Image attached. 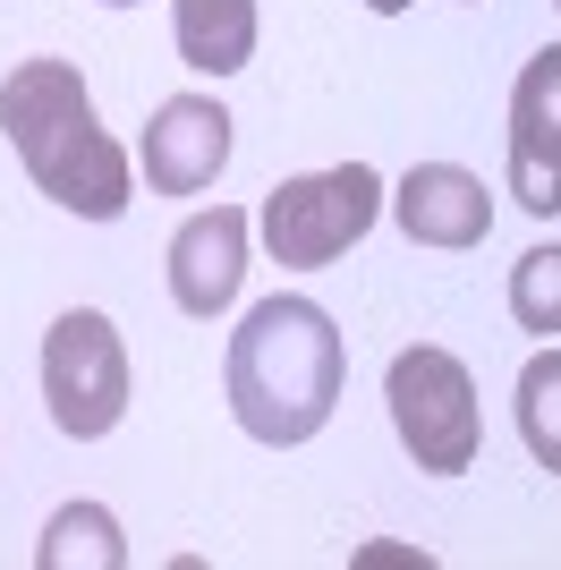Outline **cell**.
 Returning <instances> with one entry per match:
<instances>
[{"mask_svg": "<svg viewBox=\"0 0 561 570\" xmlns=\"http://www.w3.org/2000/svg\"><path fill=\"white\" fill-rule=\"evenodd\" d=\"M341 383H350V341L315 298H256L230 333V357H222V392H230V417L247 443L264 452H298L332 426L341 409Z\"/></svg>", "mask_w": 561, "mask_h": 570, "instance_id": "obj_1", "label": "cell"}, {"mask_svg": "<svg viewBox=\"0 0 561 570\" xmlns=\"http://www.w3.org/2000/svg\"><path fill=\"white\" fill-rule=\"evenodd\" d=\"M0 128H9V154L26 163V179L77 222H119L128 214V145L102 128L77 60H18L9 86H0Z\"/></svg>", "mask_w": 561, "mask_h": 570, "instance_id": "obj_2", "label": "cell"}, {"mask_svg": "<svg viewBox=\"0 0 561 570\" xmlns=\"http://www.w3.org/2000/svg\"><path fill=\"white\" fill-rule=\"evenodd\" d=\"M383 205H392V188H383L374 163L298 170V179H280V188L256 205V238L273 247V264H289V273H324V264H341L357 238L383 222Z\"/></svg>", "mask_w": 561, "mask_h": 570, "instance_id": "obj_3", "label": "cell"}, {"mask_svg": "<svg viewBox=\"0 0 561 570\" xmlns=\"http://www.w3.org/2000/svg\"><path fill=\"white\" fill-rule=\"evenodd\" d=\"M383 401H392V426L409 443L425 476H460L476 469V443H485V417H476V375H468L451 350L417 341V350L392 357L383 375Z\"/></svg>", "mask_w": 561, "mask_h": 570, "instance_id": "obj_4", "label": "cell"}, {"mask_svg": "<svg viewBox=\"0 0 561 570\" xmlns=\"http://www.w3.org/2000/svg\"><path fill=\"white\" fill-rule=\"evenodd\" d=\"M43 409L69 443H102L128 417V341L102 307H69L43 333Z\"/></svg>", "mask_w": 561, "mask_h": 570, "instance_id": "obj_5", "label": "cell"}, {"mask_svg": "<svg viewBox=\"0 0 561 570\" xmlns=\"http://www.w3.org/2000/svg\"><path fill=\"white\" fill-rule=\"evenodd\" d=\"M230 128L238 119L213 95H170L163 111L145 119V137H137L145 188L154 196H205L213 179H222V163H230Z\"/></svg>", "mask_w": 561, "mask_h": 570, "instance_id": "obj_6", "label": "cell"}, {"mask_svg": "<svg viewBox=\"0 0 561 570\" xmlns=\"http://www.w3.org/2000/svg\"><path fill=\"white\" fill-rule=\"evenodd\" d=\"M511 196L537 222L561 214V43H544L511 86Z\"/></svg>", "mask_w": 561, "mask_h": 570, "instance_id": "obj_7", "label": "cell"}, {"mask_svg": "<svg viewBox=\"0 0 561 570\" xmlns=\"http://www.w3.org/2000/svg\"><path fill=\"white\" fill-rule=\"evenodd\" d=\"M247 238H256V214H238V205H205V214L179 222V238H170V298H179V315H196V324L230 315L238 282H247Z\"/></svg>", "mask_w": 561, "mask_h": 570, "instance_id": "obj_8", "label": "cell"}, {"mask_svg": "<svg viewBox=\"0 0 561 570\" xmlns=\"http://www.w3.org/2000/svg\"><path fill=\"white\" fill-rule=\"evenodd\" d=\"M392 222L409 230V247H451V256H460V247H485L493 196H485V179L460 170V163H417L392 188Z\"/></svg>", "mask_w": 561, "mask_h": 570, "instance_id": "obj_9", "label": "cell"}, {"mask_svg": "<svg viewBox=\"0 0 561 570\" xmlns=\"http://www.w3.org/2000/svg\"><path fill=\"white\" fill-rule=\"evenodd\" d=\"M170 35L196 77H238L256 60V0H170Z\"/></svg>", "mask_w": 561, "mask_h": 570, "instance_id": "obj_10", "label": "cell"}, {"mask_svg": "<svg viewBox=\"0 0 561 570\" xmlns=\"http://www.w3.org/2000/svg\"><path fill=\"white\" fill-rule=\"evenodd\" d=\"M35 570H128V537L102 502H60L35 537Z\"/></svg>", "mask_w": 561, "mask_h": 570, "instance_id": "obj_11", "label": "cell"}, {"mask_svg": "<svg viewBox=\"0 0 561 570\" xmlns=\"http://www.w3.org/2000/svg\"><path fill=\"white\" fill-rule=\"evenodd\" d=\"M519 434H528L537 469L561 476V341H544V350L519 366Z\"/></svg>", "mask_w": 561, "mask_h": 570, "instance_id": "obj_12", "label": "cell"}, {"mask_svg": "<svg viewBox=\"0 0 561 570\" xmlns=\"http://www.w3.org/2000/svg\"><path fill=\"white\" fill-rule=\"evenodd\" d=\"M511 324L537 341L561 333V238H544V247H528L511 264Z\"/></svg>", "mask_w": 561, "mask_h": 570, "instance_id": "obj_13", "label": "cell"}, {"mask_svg": "<svg viewBox=\"0 0 561 570\" xmlns=\"http://www.w3.org/2000/svg\"><path fill=\"white\" fill-rule=\"evenodd\" d=\"M350 562L357 570H434V553H417V546H357Z\"/></svg>", "mask_w": 561, "mask_h": 570, "instance_id": "obj_14", "label": "cell"}, {"mask_svg": "<svg viewBox=\"0 0 561 570\" xmlns=\"http://www.w3.org/2000/svg\"><path fill=\"white\" fill-rule=\"evenodd\" d=\"M374 18H400V9H417V0H366Z\"/></svg>", "mask_w": 561, "mask_h": 570, "instance_id": "obj_15", "label": "cell"}, {"mask_svg": "<svg viewBox=\"0 0 561 570\" xmlns=\"http://www.w3.org/2000/svg\"><path fill=\"white\" fill-rule=\"evenodd\" d=\"M102 9H137V0H102Z\"/></svg>", "mask_w": 561, "mask_h": 570, "instance_id": "obj_16", "label": "cell"}, {"mask_svg": "<svg viewBox=\"0 0 561 570\" xmlns=\"http://www.w3.org/2000/svg\"><path fill=\"white\" fill-rule=\"evenodd\" d=\"M553 9H561V0H553Z\"/></svg>", "mask_w": 561, "mask_h": 570, "instance_id": "obj_17", "label": "cell"}]
</instances>
